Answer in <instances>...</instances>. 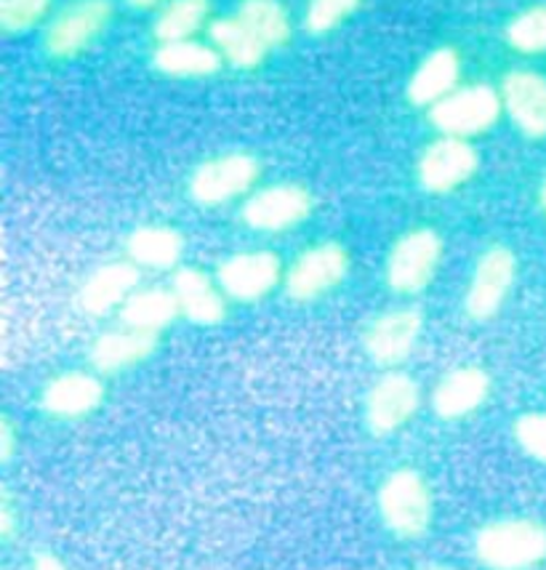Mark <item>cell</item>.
Segmentation results:
<instances>
[{
	"instance_id": "cell-34",
	"label": "cell",
	"mask_w": 546,
	"mask_h": 570,
	"mask_svg": "<svg viewBox=\"0 0 546 570\" xmlns=\"http://www.w3.org/2000/svg\"><path fill=\"white\" fill-rule=\"evenodd\" d=\"M538 203H542V208H544V214H546V179H544V185H542V193H538Z\"/></svg>"
},
{
	"instance_id": "cell-21",
	"label": "cell",
	"mask_w": 546,
	"mask_h": 570,
	"mask_svg": "<svg viewBox=\"0 0 546 570\" xmlns=\"http://www.w3.org/2000/svg\"><path fill=\"white\" fill-rule=\"evenodd\" d=\"M184 256V235L168 224H142L126 237V259L139 269L170 273L179 269Z\"/></svg>"
},
{
	"instance_id": "cell-19",
	"label": "cell",
	"mask_w": 546,
	"mask_h": 570,
	"mask_svg": "<svg viewBox=\"0 0 546 570\" xmlns=\"http://www.w3.org/2000/svg\"><path fill=\"white\" fill-rule=\"evenodd\" d=\"M461 80V57L459 51L450 46H440V49L429 51L416 67L411 78H408L406 97L413 107H427L432 110L437 101H442L448 94L459 88Z\"/></svg>"
},
{
	"instance_id": "cell-3",
	"label": "cell",
	"mask_w": 546,
	"mask_h": 570,
	"mask_svg": "<svg viewBox=\"0 0 546 570\" xmlns=\"http://www.w3.org/2000/svg\"><path fill=\"white\" fill-rule=\"evenodd\" d=\"M113 22V0H70L46 22L43 49L51 59H75Z\"/></svg>"
},
{
	"instance_id": "cell-12",
	"label": "cell",
	"mask_w": 546,
	"mask_h": 570,
	"mask_svg": "<svg viewBox=\"0 0 546 570\" xmlns=\"http://www.w3.org/2000/svg\"><path fill=\"white\" fill-rule=\"evenodd\" d=\"M425 331V315L419 307H394L381 315L365 328L363 350L379 368H398L413 355Z\"/></svg>"
},
{
	"instance_id": "cell-28",
	"label": "cell",
	"mask_w": 546,
	"mask_h": 570,
	"mask_svg": "<svg viewBox=\"0 0 546 570\" xmlns=\"http://www.w3.org/2000/svg\"><path fill=\"white\" fill-rule=\"evenodd\" d=\"M53 0H0V30L6 36H25L49 19Z\"/></svg>"
},
{
	"instance_id": "cell-8",
	"label": "cell",
	"mask_w": 546,
	"mask_h": 570,
	"mask_svg": "<svg viewBox=\"0 0 546 570\" xmlns=\"http://www.w3.org/2000/svg\"><path fill=\"white\" fill-rule=\"evenodd\" d=\"M352 259L337 240L318 243V246L306 248L302 256H296L283 277L285 294L293 302H318L320 296L331 294L337 285H341L350 275Z\"/></svg>"
},
{
	"instance_id": "cell-5",
	"label": "cell",
	"mask_w": 546,
	"mask_h": 570,
	"mask_svg": "<svg viewBox=\"0 0 546 570\" xmlns=\"http://www.w3.org/2000/svg\"><path fill=\"white\" fill-rule=\"evenodd\" d=\"M504 112L501 94L488 83L459 86L429 110V120L442 137L472 139L490 131Z\"/></svg>"
},
{
	"instance_id": "cell-2",
	"label": "cell",
	"mask_w": 546,
	"mask_h": 570,
	"mask_svg": "<svg viewBox=\"0 0 546 570\" xmlns=\"http://www.w3.org/2000/svg\"><path fill=\"white\" fill-rule=\"evenodd\" d=\"M379 518L387 531L400 539H419L429 531L435 514L432 488L416 470H394L387 474L377 493Z\"/></svg>"
},
{
	"instance_id": "cell-20",
	"label": "cell",
	"mask_w": 546,
	"mask_h": 570,
	"mask_svg": "<svg viewBox=\"0 0 546 570\" xmlns=\"http://www.w3.org/2000/svg\"><path fill=\"white\" fill-rule=\"evenodd\" d=\"M158 338L160 336L145 334V331H134L128 328V325L109 328L105 334L94 338L91 350H88V360H91L94 371L97 373L128 371L155 355V350H158Z\"/></svg>"
},
{
	"instance_id": "cell-7",
	"label": "cell",
	"mask_w": 546,
	"mask_h": 570,
	"mask_svg": "<svg viewBox=\"0 0 546 570\" xmlns=\"http://www.w3.org/2000/svg\"><path fill=\"white\" fill-rule=\"evenodd\" d=\"M312 208H315V200L310 189L296 181H280V185L262 187L248 195L241 208V219L254 233L280 235L310 219Z\"/></svg>"
},
{
	"instance_id": "cell-1",
	"label": "cell",
	"mask_w": 546,
	"mask_h": 570,
	"mask_svg": "<svg viewBox=\"0 0 546 570\" xmlns=\"http://www.w3.org/2000/svg\"><path fill=\"white\" fill-rule=\"evenodd\" d=\"M475 554L490 570H528L546 560V528L523 518L494 520L477 531Z\"/></svg>"
},
{
	"instance_id": "cell-10",
	"label": "cell",
	"mask_w": 546,
	"mask_h": 570,
	"mask_svg": "<svg viewBox=\"0 0 546 570\" xmlns=\"http://www.w3.org/2000/svg\"><path fill=\"white\" fill-rule=\"evenodd\" d=\"M421 409V386L411 373L387 371L365 395V426L377 438L402 430Z\"/></svg>"
},
{
	"instance_id": "cell-13",
	"label": "cell",
	"mask_w": 546,
	"mask_h": 570,
	"mask_svg": "<svg viewBox=\"0 0 546 570\" xmlns=\"http://www.w3.org/2000/svg\"><path fill=\"white\" fill-rule=\"evenodd\" d=\"M283 281V264L272 250H241L218 264L216 283L232 302L251 304L270 296Z\"/></svg>"
},
{
	"instance_id": "cell-4",
	"label": "cell",
	"mask_w": 546,
	"mask_h": 570,
	"mask_svg": "<svg viewBox=\"0 0 546 570\" xmlns=\"http://www.w3.org/2000/svg\"><path fill=\"white\" fill-rule=\"evenodd\" d=\"M262 176V163L251 153H224L203 160L189 174L187 195L203 208H216L251 193Z\"/></svg>"
},
{
	"instance_id": "cell-23",
	"label": "cell",
	"mask_w": 546,
	"mask_h": 570,
	"mask_svg": "<svg viewBox=\"0 0 546 570\" xmlns=\"http://www.w3.org/2000/svg\"><path fill=\"white\" fill-rule=\"evenodd\" d=\"M222 53L195 38L158 43V49L153 51V67L168 78H211L222 70Z\"/></svg>"
},
{
	"instance_id": "cell-27",
	"label": "cell",
	"mask_w": 546,
	"mask_h": 570,
	"mask_svg": "<svg viewBox=\"0 0 546 570\" xmlns=\"http://www.w3.org/2000/svg\"><path fill=\"white\" fill-rule=\"evenodd\" d=\"M509 49L528 53H544L546 51V6H530L509 19L507 30H504Z\"/></svg>"
},
{
	"instance_id": "cell-33",
	"label": "cell",
	"mask_w": 546,
	"mask_h": 570,
	"mask_svg": "<svg viewBox=\"0 0 546 570\" xmlns=\"http://www.w3.org/2000/svg\"><path fill=\"white\" fill-rule=\"evenodd\" d=\"M131 9H139V11H147V9H155V6H160L163 0H126Z\"/></svg>"
},
{
	"instance_id": "cell-30",
	"label": "cell",
	"mask_w": 546,
	"mask_h": 570,
	"mask_svg": "<svg viewBox=\"0 0 546 570\" xmlns=\"http://www.w3.org/2000/svg\"><path fill=\"white\" fill-rule=\"evenodd\" d=\"M515 440L525 456L546 464V413H523L515 422Z\"/></svg>"
},
{
	"instance_id": "cell-22",
	"label": "cell",
	"mask_w": 546,
	"mask_h": 570,
	"mask_svg": "<svg viewBox=\"0 0 546 570\" xmlns=\"http://www.w3.org/2000/svg\"><path fill=\"white\" fill-rule=\"evenodd\" d=\"M120 325H128L134 331H145V334L160 336L176 317H182L179 304L170 288L163 285H147V288H136L128 302L120 307Z\"/></svg>"
},
{
	"instance_id": "cell-29",
	"label": "cell",
	"mask_w": 546,
	"mask_h": 570,
	"mask_svg": "<svg viewBox=\"0 0 546 570\" xmlns=\"http://www.w3.org/2000/svg\"><path fill=\"white\" fill-rule=\"evenodd\" d=\"M363 0H306L304 9V30L310 36H328L341 22L360 9Z\"/></svg>"
},
{
	"instance_id": "cell-26",
	"label": "cell",
	"mask_w": 546,
	"mask_h": 570,
	"mask_svg": "<svg viewBox=\"0 0 546 570\" xmlns=\"http://www.w3.org/2000/svg\"><path fill=\"white\" fill-rule=\"evenodd\" d=\"M211 17V0H168L155 17L153 32L158 43L193 40Z\"/></svg>"
},
{
	"instance_id": "cell-14",
	"label": "cell",
	"mask_w": 546,
	"mask_h": 570,
	"mask_svg": "<svg viewBox=\"0 0 546 570\" xmlns=\"http://www.w3.org/2000/svg\"><path fill=\"white\" fill-rule=\"evenodd\" d=\"M139 281L142 269L131 259L107 262L80 283L75 302H78V309L84 315L105 317L115 309L120 312L123 304L128 302V296L139 288Z\"/></svg>"
},
{
	"instance_id": "cell-25",
	"label": "cell",
	"mask_w": 546,
	"mask_h": 570,
	"mask_svg": "<svg viewBox=\"0 0 546 570\" xmlns=\"http://www.w3.org/2000/svg\"><path fill=\"white\" fill-rule=\"evenodd\" d=\"M235 17L262 40L267 49H280L291 40V13L280 0H241Z\"/></svg>"
},
{
	"instance_id": "cell-16",
	"label": "cell",
	"mask_w": 546,
	"mask_h": 570,
	"mask_svg": "<svg viewBox=\"0 0 546 570\" xmlns=\"http://www.w3.org/2000/svg\"><path fill=\"white\" fill-rule=\"evenodd\" d=\"M504 112L528 139L546 137V78L534 70H511L501 80Z\"/></svg>"
},
{
	"instance_id": "cell-32",
	"label": "cell",
	"mask_w": 546,
	"mask_h": 570,
	"mask_svg": "<svg viewBox=\"0 0 546 570\" xmlns=\"http://www.w3.org/2000/svg\"><path fill=\"white\" fill-rule=\"evenodd\" d=\"M0 443H3V451H0V456H3V461L11 459V448H13V434H11V424L3 422V426H0Z\"/></svg>"
},
{
	"instance_id": "cell-11",
	"label": "cell",
	"mask_w": 546,
	"mask_h": 570,
	"mask_svg": "<svg viewBox=\"0 0 546 570\" xmlns=\"http://www.w3.org/2000/svg\"><path fill=\"white\" fill-rule=\"evenodd\" d=\"M480 168V155L469 139L440 137L425 147L419 163H416V179L419 187L429 195H448L469 179Z\"/></svg>"
},
{
	"instance_id": "cell-17",
	"label": "cell",
	"mask_w": 546,
	"mask_h": 570,
	"mask_svg": "<svg viewBox=\"0 0 546 570\" xmlns=\"http://www.w3.org/2000/svg\"><path fill=\"white\" fill-rule=\"evenodd\" d=\"M490 395V376L480 365H461L448 371L432 390V411L442 422H461L486 403Z\"/></svg>"
},
{
	"instance_id": "cell-18",
	"label": "cell",
	"mask_w": 546,
	"mask_h": 570,
	"mask_svg": "<svg viewBox=\"0 0 546 570\" xmlns=\"http://www.w3.org/2000/svg\"><path fill=\"white\" fill-rule=\"evenodd\" d=\"M170 291H174L182 317H187L193 325L211 328V325L224 323V317H227V296H224L222 285H218L206 269H174Z\"/></svg>"
},
{
	"instance_id": "cell-15",
	"label": "cell",
	"mask_w": 546,
	"mask_h": 570,
	"mask_svg": "<svg viewBox=\"0 0 546 570\" xmlns=\"http://www.w3.org/2000/svg\"><path fill=\"white\" fill-rule=\"evenodd\" d=\"M38 403L53 419H67V422L86 419L105 403V382L91 371L57 373L40 390Z\"/></svg>"
},
{
	"instance_id": "cell-31",
	"label": "cell",
	"mask_w": 546,
	"mask_h": 570,
	"mask_svg": "<svg viewBox=\"0 0 546 570\" xmlns=\"http://www.w3.org/2000/svg\"><path fill=\"white\" fill-rule=\"evenodd\" d=\"M32 570H67L65 562L59 558H53L49 552H38L36 558H32Z\"/></svg>"
},
{
	"instance_id": "cell-24",
	"label": "cell",
	"mask_w": 546,
	"mask_h": 570,
	"mask_svg": "<svg viewBox=\"0 0 546 570\" xmlns=\"http://www.w3.org/2000/svg\"><path fill=\"white\" fill-rule=\"evenodd\" d=\"M211 46L222 53L224 65L254 70L267 59L270 49L237 17H218L208 24Z\"/></svg>"
},
{
	"instance_id": "cell-35",
	"label": "cell",
	"mask_w": 546,
	"mask_h": 570,
	"mask_svg": "<svg viewBox=\"0 0 546 570\" xmlns=\"http://www.w3.org/2000/svg\"><path fill=\"white\" fill-rule=\"evenodd\" d=\"M427 570H454V568H427Z\"/></svg>"
},
{
	"instance_id": "cell-9",
	"label": "cell",
	"mask_w": 546,
	"mask_h": 570,
	"mask_svg": "<svg viewBox=\"0 0 546 570\" xmlns=\"http://www.w3.org/2000/svg\"><path fill=\"white\" fill-rule=\"evenodd\" d=\"M517 281V256L507 246L482 250L464 296V312L477 323H488L501 312Z\"/></svg>"
},
{
	"instance_id": "cell-6",
	"label": "cell",
	"mask_w": 546,
	"mask_h": 570,
	"mask_svg": "<svg viewBox=\"0 0 546 570\" xmlns=\"http://www.w3.org/2000/svg\"><path fill=\"white\" fill-rule=\"evenodd\" d=\"M442 262V237L432 227L411 229L389 248L384 281L394 294L416 296L435 281Z\"/></svg>"
}]
</instances>
